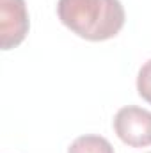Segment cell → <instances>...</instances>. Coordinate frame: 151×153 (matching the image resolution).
Instances as JSON below:
<instances>
[{"instance_id": "2", "label": "cell", "mask_w": 151, "mask_h": 153, "mask_svg": "<svg viewBox=\"0 0 151 153\" xmlns=\"http://www.w3.org/2000/svg\"><path fill=\"white\" fill-rule=\"evenodd\" d=\"M115 135L132 148H144L151 144V112L146 109L128 105L114 116Z\"/></svg>"}, {"instance_id": "1", "label": "cell", "mask_w": 151, "mask_h": 153, "mask_svg": "<svg viewBox=\"0 0 151 153\" xmlns=\"http://www.w3.org/2000/svg\"><path fill=\"white\" fill-rule=\"evenodd\" d=\"M57 14L64 27L87 41L115 38L126 20L119 0H59Z\"/></svg>"}, {"instance_id": "4", "label": "cell", "mask_w": 151, "mask_h": 153, "mask_svg": "<svg viewBox=\"0 0 151 153\" xmlns=\"http://www.w3.org/2000/svg\"><path fill=\"white\" fill-rule=\"evenodd\" d=\"M68 153H114V148L101 135H80L71 143Z\"/></svg>"}, {"instance_id": "3", "label": "cell", "mask_w": 151, "mask_h": 153, "mask_svg": "<svg viewBox=\"0 0 151 153\" xmlns=\"http://www.w3.org/2000/svg\"><path fill=\"white\" fill-rule=\"evenodd\" d=\"M30 29L25 0H0V45L11 50L23 43Z\"/></svg>"}, {"instance_id": "5", "label": "cell", "mask_w": 151, "mask_h": 153, "mask_svg": "<svg viewBox=\"0 0 151 153\" xmlns=\"http://www.w3.org/2000/svg\"><path fill=\"white\" fill-rule=\"evenodd\" d=\"M137 91L142 100H146L151 105V59L142 64L137 75Z\"/></svg>"}, {"instance_id": "6", "label": "cell", "mask_w": 151, "mask_h": 153, "mask_svg": "<svg viewBox=\"0 0 151 153\" xmlns=\"http://www.w3.org/2000/svg\"><path fill=\"white\" fill-rule=\"evenodd\" d=\"M150 153H151V152H150Z\"/></svg>"}]
</instances>
